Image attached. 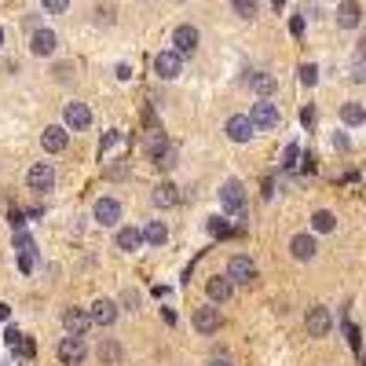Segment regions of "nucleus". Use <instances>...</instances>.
<instances>
[{"label": "nucleus", "instance_id": "21", "mask_svg": "<svg viewBox=\"0 0 366 366\" xmlns=\"http://www.w3.org/2000/svg\"><path fill=\"white\" fill-rule=\"evenodd\" d=\"M180 202V191H176V183H169V180H161L154 191H150V206L154 209H172Z\"/></svg>", "mask_w": 366, "mask_h": 366}, {"label": "nucleus", "instance_id": "32", "mask_svg": "<svg viewBox=\"0 0 366 366\" xmlns=\"http://www.w3.org/2000/svg\"><path fill=\"white\" fill-rule=\"evenodd\" d=\"M51 73H56V81H70L73 73H77V66H73V62H56V70H51Z\"/></svg>", "mask_w": 366, "mask_h": 366}, {"label": "nucleus", "instance_id": "11", "mask_svg": "<svg viewBox=\"0 0 366 366\" xmlns=\"http://www.w3.org/2000/svg\"><path fill=\"white\" fill-rule=\"evenodd\" d=\"M84 311H88L92 326H99V330H106V326H114V322H117V304L110 297H95L92 308H84Z\"/></svg>", "mask_w": 366, "mask_h": 366}, {"label": "nucleus", "instance_id": "7", "mask_svg": "<svg viewBox=\"0 0 366 366\" xmlns=\"http://www.w3.org/2000/svg\"><path fill=\"white\" fill-rule=\"evenodd\" d=\"M304 330H308V337H326V333L333 330L330 308H326V304H311V308L304 311Z\"/></svg>", "mask_w": 366, "mask_h": 366}, {"label": "nucleus", "instance_id": "42", "mask_svg": "<svg viewBox=\"0 0 366 366\" xmlns=\"http://www.w3.org/2000/svg\"><path fill=\"white\" fill-rule=\"evenodd\" d=\"M289 29H293V34L300 37V34H304V19H293V23H289Z\"/></svg>", "mask_w": 366, "mask_h": 366}, {"label": "nucleus", "instance_id": "6", "mask_svg": "<svg viewBox=\"0 0 366 366\" xmlns=\"http://www.w3.org/2000/svg\"><path fill=\"white\" fill-rule=\"evenodd\" d=\"M223 275H228V282L231 286H253L256 282V264L249 260V256H231V260H228V271H223Z\"/></svg>", "mask_w": 366, "mask_h": 366}, {"label": "nucleus", "instance_id": "1", "mask_svg": "<svg viewBox=\"0 0 366 366\" xmlns=\"http://www.w3.org/2000/svg\"><path fill=\"white\" fill-rule=\"evenodd\" d=\"M143 154H147V161H150L154 169H172V165H176V150H172L169 136L161 132V128H150V132H147Z\"/></svg>", "mask_w": 366, "mask_h": 366}, {"label": "nucleus", "instance_id": "47", "mask_svg": "<svg viewBox=\"0 0 366 366\" xmlns=\"http://www.w3.org/2000/svg\"><path fill=\"white\" fill-rule=\"evenodd\" d=\"M0 366H4V363H0Z\"/></svg>", "mask_w": 366, "mask_h": 366}, {"label": "nucleus", "instance_id": "30", "mask_svg": "<svg viewBox=\"0 0 366 366\" xmlns=\"http://www.w3.org/2000/svg\"><path fill=\"white\" fill-rule=\"evenodd\" d=\"M34 267H37V253H19V271L34 275Z\"/></svg>", "mask_w": 366, "mask_h": 366}, {"label": "nucleus", "instance_id": "45", "mask_svg": "<svg viewBox=\"0 0 366 366\" xmlns=\"http://www.w3.org/2000/svg\"><path fill=\"white\" fill-rule=\"evenodd\" d=\"M0 48H4V26H0Z\"/></svg>", "mask_w": 366, "mask_h": 366}, {"label": "nucleus", "instance_id": "46", "mask_svg": "<svg viewBox=\"0 0 366 366\" xmlns=\"http://www.w3.org/2000/svg\"><path fill=\"white\" fill-rule=\"evenodd\" d=\"M176 4H183V0H176Z\"/></svg>", "mask_w": 366, "mask_h": 366}, {"label": "nucleus", "instance_id": "10", "mask_svg": "<svg viewBox=\"0 0 366 366\" xmlns=\"http://www.w3.org/2000/svg\"><path fill=\"white\" fill-rule=\"evenodd\" d=\"M56 48H59V34L56 29H34L29 34V56H37V59H48V56H56Z\"/></svg>", "mask_w": 366, "mask_h": 366}, {"label": "nucleus", "instance_id": "14", "mask_svg": "<svg viewBox=\"0 0 366 366\" xmlns=\"http://www.w3.org/2000/svg\"><path fill=\"white\" fill-rule=\"evenodd\" d=\"M154 73H158V81H176L183 73V59L172 48L158 51V56H154Z\"/></svg>", "mask_w": 366, "mask_h": 366}, {"label": "nucleus", "instance_id": "8", "mask_svg": "<svg viewBox=\"0 0 366 366\" xmlns=\"http://www.w3.org/2000/svg\"><path fill=\"white\" fill-rule=\"evenodd\" d=\"M92 125V110L84 106L81 99H70L66 106H62V128H73V132H84V128Z\"/></svg>", "mask_w": 366, "mask_h": 366}, {"label": "nucleus", "instance_id": "40", "mask_svg": "<svg viewBox=\"0 0 366 366\" xmlns=\"http://www.w3.org/2000/svg\"><path fill=\"white\" fill-rule=\"evenodd\" d=\"M117 77L128 81V77H132V66H128V62H117Z\"/></svg>", "mask_w": 366, "mask_h": 366}, {"label": "nucleus", "instance_id": "16", "mask_svg": "<svg viewBox=\"0 0 366 366\" xmlns=\"http://www.w3.org/2000/svg\"><path fill=\"white\" fill-rule=\"evenodd\" d=\"M223 132H228L231 143H249V139L256 136V128H253V121L245 114H231L228 125H223Z\"/></svg>", "mask_w": 366, "mask_h": 366}, {"label": "nucleus", "instance_id": "3", "mask_svg": "<svg viewBox=\"0 0 366 366\" xmlns=\"http://www.w3.org/2000/svg\"><path fill=\"white\" fill-rule=\"evenodd\" d=\"M56 355L62 366H81L84 359H88V344H84V337H73V333H66L59 344H56Z\"/></svg>", "mask_w": 366, "mask_h": 366}, {"label": "nucleus", "instance_id": "19", "mask_svg": "<svg viewBox=\"0 0 366 366\" xmlns=\"http://www.w3.org/2000/svg\"><path fill=\"white\" fill-rule=\"evenodd\" d=\"M206 293H209V304H228L231 300V293H234V286L228 282V275H212V278H206Z\"/></svg>", "mask_w": 366, "mask_h": 366}, {"label": "nucleus", "instance_id": "35", "mask_svg": "<svg viewBox=\"0 0 366 366\" xmlns=\"http://www.w3.org/2000/svg\"><path fill=\"white\" fill-rule=\"evenodd\" d=\"M8 223H12V231H23V223H26L23 209H12V212H8Z\"/></svg>", "mask_w": 366, "mask_h": 366}, {"label": "nucleus", "instance_id": "18", "mask_svg": "<svg viewBox=\"0 0 366 366\" xmlns=\"http://www.w3.org/2000/svg\"><path fill=\"white\" fill-rule=\"evenodd\" d=\"M62 326H66V333H73V337H84V333L92 330V319L84 308H66L62 311Z\"/></svg>", "mask_w": 366, "mask_h": 366}, {"label": "nucleus", "instance_id": "33", "mask_svg": "<svg viewBox=\"0 0 366 366\" xmlns=\"http://www.w3.org/2000/svg\"><path fill=\"white\" fill-rule=\"evenodd\" d=\"M15 249L19 253H34V239H29L26 231H15Z\"/></svg>", "mask_w": 366, "mask_h": 366}, {"label": "nucleus", "instance_id": "4", "mask_svg": "<svg viewBox=\"0 0 366 366\" xmlns=\"http://www.w3.org/2000/svg\"><path fill=\"white\" fill-rule=\"evenodd\" d=\"M191 326H195L202 337H212V333H220V326H223L220 308H217V304H202V308H195V315H191Z\"/></svg>", "mask_w": 366, "mask_h": 366}, {"label": "nucleus", "instance_id": "20", "mask_svg": "<svg viewBox=\"0 0 366 366\" xmlns=\"http://www.w3.org/2000/svg\"><path fill=\"white\" fill-rule=\"evenodd\" d=\"M333 19H337V26H341V29H355V26L363 23V8H359V0H341V4H337V15H333Z\"/></svg>", "mask_w": 366, "mask_h": 366}, {"label": "nucleus", "instance_id": "43", "mask_svg": "<svg viewBox=\"0 0 366 366\" xmlns=\"http://www.w3.org/2000/svg\"><path fill=\"white\" fill-rule=\"evenodd\" d=\"M209 366H234V363H231V359H228V355H217V359H212V363H209Z\"/></svg>", "mask_w": 366, "mask_h": 366}, {"label": "nucleus", "instance_id": "36", "mask_svg": "<svg viewBox=\"0 0 366 366\" xmlns=\"http://www.w3.org/2000/svg\"><path fill=\"white\" fill-rule=\"evenodd\" d=\"M209 231H212V234H228L231 228H228V223H223L220 217H212V220H209Z\"/></svg>", "mask_w": 366, "mask_h": 366}, {"label": "nucleus", "instance_id": "28", "mask_svg": "<svg viewBox=\"0 0 366 366\" xmlns=\"http://www.w3.org/2000/svg\"><path fill=\"white\" fill-rule=\"evenodd\" d=\"M231 8H234V15H239V19H256V12H260L256 0H231Z\"/></svg>", "mask_w": 366, "mask_h": 366}, {"label": "nucleus", "instance_id": "22", "mask_svg": "<svg viewBox=\"0 0 366 366\" xmlns=\"http://www.w3.org/2000/svg\"><path fill=\"white\" fill-rule=\"evenodd\" d=\"M95 355H99L103 366H121L125 363V348H121V341H114V337H103Z\"/></svg>", "mask_w": 366, "mask_h": 366}, {"label": "nucleus", "instance_id": "29", "mask_svg": "<svg viewBox=\"0 0 366 366\" xmlns=\"http://www.w3.org/2000/svg\"><path fill=\"white\" fill-rule=\"evenodd\" d=\"M300 84H304V88H315L319 84V66L315 62H304V66H300Z\"/></svg>", "mask_w": 366, "mask_h": 366}, {"label": "nucleus", "instance_id": "9", "mask_svg": "<svg viewBox=\"0 0 366 366\" xmlns=\"http://www.w3.org/2000/svg\"><path fill=\"white\" fill-rule=\"evenodd\" d=\"M253 121V128H278V103H271V99H256L253 106H249V114H245Z\"/></svg>", "mask_w": 366, "mask_h": 366}, {"label": "nucleus", "instance_id": "31", "mask_svg": "<svg viewBox=\"0 0 366 366\" xmlns=\"http://www.w3.org/2000/svg\"><path fill=\"white\" fill-rule=\"evenodd\" d=\"M40 8H45L48 15H62L70 8V0H40Z\"/></svg>", "mask_w": 366, "mask_h": 366}, {"label": "nucleus", "instance_id": "15", "mask_svg": "<svg viewBox=\"0 0 366 366\" xmlns=\"http://www.w3.org/2000/svg\"><path fill=\"white\" fill-rule=\"evenodd\" d=\"M220 209H223V212H234V217L245 209V187H242L239 180H228V183L220 187Z\"/></svg>", "mask_w": 366, "mask_h": 366}, {"label": "nucleus", "instance_id": "38", "mask_svg": "<svg viewBox=\"0 0 366 366\" xmlns=\"http://www.w3.org/2000/svg\"><path fill=\"white\" fill-rule=\"evenodd\" d=\"M282 165H286V169H293V165H297V143H289V147H286V161H282Z\"/></svg>", "mask_w": 366, "mask_h": 366}, {"label": "nucleus", "instance_id": "12", "mask_svg": "<svg viewBox=\"0 0 366 366\" xmlns=\"http://www.w3.org/2000/svg\"><path fill=\"white\" fill-rule=\"evenodd\" d=\"M289 256H293L297 264L315 260V256H319V242H315V234H308V231L293 234V239H289Z\"/></svg>", "mask_w": 366, "mask_h": 366}, {"label": "nucleus", "instance_id": "34", "mask_svg": "<svg viewBox=\"0 0 366 366\" xmlns=\"http://www.w3.org/2000/svg\"><path fill=\"white\" fill-rule=\"evenodd\" d=\"M121 308L125 311H136L139 308V293H136V289H125V293H121Z\"/></svg>", "mask_w": 366, "mask_h": 366}, {"label": "nucleus", "instance_id": "27", "mask_svg": "<svg viewBox=\"0 0 366 366\" xmlns=\"http://www.w3.org/2000/svg\"><path fill=\"white\" fill-rule=\"evenodd\" d=\"M341 121H344V125H352V128H355V125H363V121H366L363 103H355V99H352V103H344V106H341Z\"/></svg>", "mask_w": 366, "mask_h": 366}, {"label": "nucleus", "instance_id": "44", "mask_svg": "<svg viewBox=\"0 0 366 366\" xmlns=\"http://www.w3.org/2000/svg\"><path fill=\"white\" fill-rule=\"evenodd\" d=\"M8 319V304H0V322H4Z\"/></svg>", "mask_w": 366, "mask_h": 366}, {"label": "nucleus", "instance_id": "39", "mask_svg": "<svg viewBox=\"0 0 366 366\" xmlns=\"http://www.w3.org/2000/svg\"><path fill=\"white\" fill-rule=\"evenodd\" d=\"M117 143H121V136H117V132H110V136H103L99 150H110V147H117Z\"/></svg>", "mask_w": 366, "mask_h": 366}, {"label": "nucleus", "instance_id": "26", "mask_svg": "<svg viewBox=\"0 0 366 366\" xmlns=\"http://www.w3.org/2000/svg\"><path fill=\"white\" fill-rule=\"evenodd\" d=\"M311 231H315V234H330V231H337V217H333L330 209L311 212Z\"/></svg>", "mask_w": 366, "mask_h": 366}, {"label": "nucleus", "instance_id": "5", "mask_svg": "<svg viewBox=\"0 0 366 366\" xmlns=\"http://www.w3.org/2000/svg\"><path fill=\"white\" fill-rule=\"evenodd\" d=\"M198 40H202V34H198V26H191V23H180L176 29H172V51H176L180 59L195 56Z\"/></svg>", "mask_w": 366, "mask_h": 366}, {"label": "nucleus", "instance_id": "25", "mask_svg": "<svg viewBox=\"0 0 366 366\" xmlns=\"http://www.w3.org/2000/svg\"><path fill=\"white\" fill-rule=\"evenodd\" d=\"M139 234H143V242H147V245H165V242H169V228H165L161 220H150Z\"/></svg>", "mask_w": 366, "mask_h": 366}, {"label": "nucleus", "instance_id": "23", "mask_svg": "<svg viewBox=\"0 0 366 366\" xmlns=\"http://www.w3.org/2000/svg\"><path fill=\"white\" fill-rule=\"evenodd\" d=\"M114 245H117L121 253H136L139 245H143V234H139V228H132V223H128V228H117Z\"/></svg>", "mask_w": 366, "mask_h": 366}, {"label": "nucleus", "instance_id": "2", "mask_svg": "<svg viewBox=\"0 0 366 366\" xmlns=\"http://www.w3.org/2000/svg\"><path fill=\"white\" fill-rule=\"evenodd\" d=\"M26 187L34 191V195H48V191H56V165L51 161H34L26 172Z\"/></svg>", "mask_w": 366, "mask_h": 366}, {"label": "nucleus", "instance_id": "41", "mask_svg": "<svg viewBox=\"0 0 366 366\" xmlns=\"http://www.w3.org/2000/svg\"><path fill=\"white\" fill-rule=\"evenodd\" d=\"M348 341H352V348L359 352V330H355V326H348Z\"/></svg>", "mask_w": 366, "mask_h": 366}, {"label": "nucleus", "instance_id": "24", "mask_svg": "<svg viewBox=\"0 0 366 366\" xmlns=\"http://www.w3.org/2000/svg\"><path fill=\"white\" fill-rule=\"evenodd\" d=\"M249 88L260 95V99H271V92L278 88V84H275L271 73H260V70H256V73H249Z\"/></svg>", "mask_w": 366, "mask_h": 366}, {"label": "nucleus", "instance_id": "13", "mask_svg": "<svg viewBox=\"0 0 366 366\" xmlns=\"http://www.w3.org/2000/svg\"><path fill=\"white\" fill-rule=\"evenodd\" d=\"M92 217H95L99 228H117V220H121V202L110 198V195H103V198L92 206Z\"/></svg>", "mask_w": 366, "mask_h": 366}, {"label": "nucleus", "instance_id": "37", "mask_svg": "<svg viewBox=\"0 0 366 366\" xmlns=\"http://www.w3.org/2000/svg\"><path fill=\"white\" fill-rule=\"evenodd\" d=\"M106 176H110V180H125L128 176V165H110V169H106Z\"/></svg>", "mask_w": 366, "mask_h": 366}, {"label": "nucleus", "instance_id": "17", "mask_svg": "<svg viewBox=\"0 0 366 366\" xmlns=\"http://www.w3.org/2000/svg\"><path fill=\"white\" fill-rule=\"evenodd\" d=\"M70 143V132L62 125H48L45 132H40V147H45V154H62Z\"/></svg>", "mask_w": 366, "mask_h": 366}]
</instances>
